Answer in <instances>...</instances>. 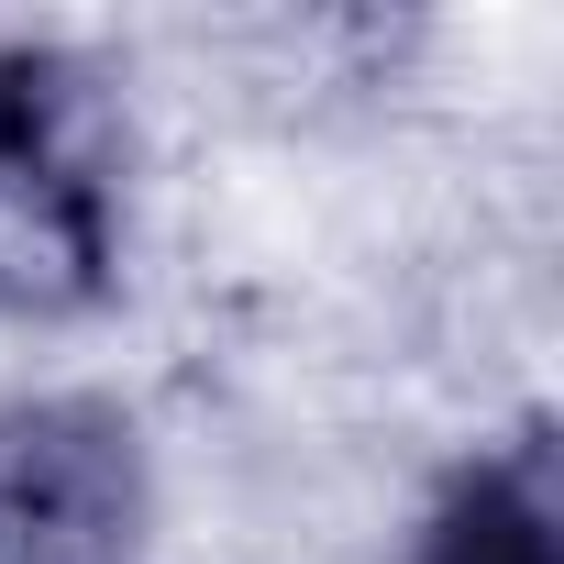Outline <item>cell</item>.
Returning <instances> with one entry per match:
<instances>
[{
	"instance_id": "1",
	"label": "cell",
	"mask_w": 564,
	"mask_h": 564,
	"mask_svg": "<svg viewBox=\"0 0 564 564\" xmlns=\"http://www.w3.org/2000/svg\"><path fill=\"white\" fill-rule=\"evenodd\" d=\"M111 289V166L100 100L67 56H0V311H89Z\"/></svg>"
},
{
	"instance_id": "2",
	"label": "cell",
	"mask_w": 564,
	"mask_h": 564,
	"mask_svg": "<svg viewBox=\"0 0 564 564\" xmlns=\"http://www.w3.org/2000/svg\"><path fill=\"white\" fill-rule=\"evenodd\" d=\"M144 443L111 399H0V564H133Z\"/></svg>"
},
{
	"instance_id": "3",
	"label": "cell",
	"mask_w": 564,
	"mask_h": 564,
	"mask_svg": "<svg viewBox=\"0 0 564 564\" xmlns=\"http://www.w3.org/2000/svg\"><path fill=\"white\" fill-rule=\"evenodd\" d=\"M421 564H564L553 432H542V421L509 432V443H487V454L443 487V509H432V531H421Z\"/></svg>"
}]
</instances>
